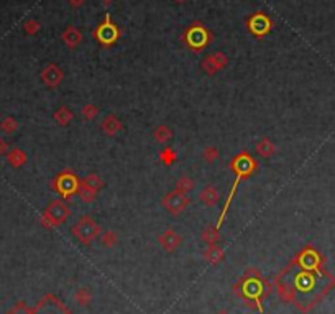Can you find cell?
Returning <instances> with one entry per match:
<instances>
[{"label":"cell","mask_w":335,"mask_h":314,"mask_svg":"<svg viewBox=\"0 0 335 314\" xmlns=\"http://www.w3.org/2000/svg\"><path fill=\"white\" fill-rule=\"evenodd\" d=\"M233 291H235L240 298H244L250 308L263 311L262 308V300L263 296H266L270 293V285H268L262 273L256 268H250L247 273L244 275V278L233 286Z\"/></svg>","instance_id":"6da1fadb"},{"label":"cell","mask_w":335,"mask_h":314,"mask_svg":"<svg viewBox=\"0 0 335 314\" xmlns=\"http://www.w3.org/2000/svg\"><path fill=\"white\" fill-rule=\"evenodd\" d=\"M181 40L191 51L199 53V51H204V49L212 43L214 35L202 22H194L182 31Z\"/></svg>","instance_id":"7a4b0ae2"},{"label":"cell","mask_w":335,"mask_h":314,"mask_svg":"<svg viewBox=\"0 0 335 314\" xmlns=\"http://www.w3.org/2000/svg\"><path fill=\"white\" fill-rule=\"evenodd\" d=\"M92 36L102 48H110L122 38V30L112 22L110 15H105L102 23H99L92 31Z\"/></svg>","instance_id":"3957f363"},{"label":"cell","mask_w":335,"mask_h":314,"mask_svg":"<svg viewBox=\"0 0 335 314\" xmlns=\"http://www.w3.org/2000/svg\"><path fill=\"white\" fill-rule=\"evenodd\" d=\"M69 216H71L69 206L63 199H56L45 209L43 216H41V226L45 229H54L58 226H61L63 222H66V219Z\"/></svg>","instance_id":"277c9868"},{"label":"cell","mask_w":335,"mask_h":314,"mask_svg":"<svg viewBox=\"0 0 335 314\" xmlns=\"http://www.w3.org/2000/svg\"><path fill=\"white\" fill-rule=\"evenodd\" d=\"M72 235L78 238L79 242H82L84 245H89L102 235V229L97 224V222L89 217V216H84L78 220V224L71 229Z\"/></svg>","instance_id":"5b68a950"},{"label":"cell","mask_w":335,"mask_h":314,"mask_svg":"<svg viewBox=\"0 0 335 314\" xmlns=\"http://www.w3.org/2000/svg\"><path fill=\"white\" fill-rule=\"evenodd\" d=\"M79 186H81V181L71 170H64L63 173H60L51 183V188L60 196H63L64 199H71L72 196H76L79 191Z\"/></svg>","instance_id":"8992f818"},{"label":"cell","mask_w":335,"mask_h":314,"mask_svg":"<svg viewBox=\"0 0 335 314\" xmlns=\"http://www.w3.org/2000/svg\"><path fill=\"white\" fill-rule=\"evenodd\" d=\"M245 25L248 31L256 38H265L274 27V23L271 20V16H268L265 12H255L251 13L248 19L245 20Z\"/></svg>","instance_id":"52a82bcc"},{"label":"cell","mask_w":335,"mask_h":314,"mask_svg":"<svg viewBox=\"0 0 335 314\" xmlns=\"http://www.w3.org/2000/svg\"><path fill=\"white\" fill-rule=\"evenodd\" d=\"M256 168H258V161L248 152L238 153L235 158L230 161V170L235 173L237 178H241V179L250 178L256 171Z\"/></svg>","instance_id":"ba28073f"},{"label":"cell","mask_w":335,"mask_h":314,"mask_svg":"<svg viewBox=\"0 0 335 314\" xmlns=\"http://www.w3.org/2000/svg\"><path fill=\"white\" fill-rule=\"evenodd\" d=\"M296 265H299L303 270H311V271H321L324 265V257L315 250L314 247H306V249L297 255Z\"/></svg>","instance_id":"9c48e42d"},{"label":"cell","mask_w":335,"mask_h":314,"mask_svg":"<svg viewBox=\"0 0 335 314\" xmlns=\"http://www.w3.org/2000/svg\"><path fill=\"white\" fill-rule=\"evenodd\" d=\"M191 202L189 196L188 194H182L179 191H171L168 193L164 197H163V206L164 209L171 214V216H179V214L188 208Z\"/></svg>","instance_id":"30bf717a"},{"label":"cell","mask_w":335,"mask_h":314,"mask_svg":"<svg viewBox=\"0 0 335 314\" xmlns=\"http://www.w3.org/2000/svg\"><path fill=\"white\" fill-rule=\"evenodd\" d=\"M40 78H41V81L45 82V86L54 89V87H58L61 84V81L64 78V72H63V69L60 68V66L51 63V64L45 66L43 71H41V74H40Z\"/></svg>","instance_id":"8fae6325"},{"label":"cell","mask_w":335,"mask_h":314,"mask_svg":"<svg viewBox=\"0 0 335 314\" xmlns=\"http://www.w3.org/2000/svg\"><path fill=\"white\" fill-rule=\"evenodd\" d=\"M158 242H160V245L163 247L164 250L174 252L182 244V237L176 232V230L168 229V230H164L163 234H160V237H158Z\"/></svg>","instance_id":"7c38bea8"},{"label":"cell","mask_w":335,"mask_h":314,"mask_svg":"<svg viewBox=\"0 0 335 314\" xmlns=\"http://www.w3.org/2000/svg\"><path fill=\"white\" fill-rule=\"evenodd\" d=\"M61 38L64 41V45L68 46V48H71V49L78 48L82 43V33H81V30L76 28V27H72V25H69V27L63 31Z\"/></svg>","instance_id":"4fadbf2b"},{"label":"cell","mask_w":335,"mask_h":314,"mask_svg":"<svg viewBox=\"0 0 335 314\" xmlns=\"http://www.w3.org/2000/svg\"><path fill=\"white\" fill-rule=\"evenodd\" d=\"M122 128H123V123L119 117H115V115H107V117L102 120V123H100V130L108 137L117 135Z\"/></svg>","instance_id":"5bb4252c"},{"label":"cell","mask_w":335,"mask_h":314,"mask_svg":"<svg viewBox=\"0 0 335 314\" xmlns=\"http://www.w3.org/2000/svg\"><path fill=\"white\" fill-rule=\"evenodd\" d=\"M199 199L204 206H207V208H214V206L219 202L220 196H219V191H217L214 186H206L202 191H200Z\"/></svg>","instance_id":"9a60e30c"},{"label":"cell","mask_w":335,"mask_h":314,"mask_svg":"<svg viewBox=\"0 0 335 314\" xmlns=\"http://www.w3.org/2000/svg\"><path fill=\"white\" fill-rule=\"evenodd\" d=\"M7 161L8 164H12L13 168H22L25 163H27V153H25L23 150H20V148H12L10 152H8L7 155Z\"/></svg>","instance_id":"2e32d148"},{"label":"cell","mask_w":335,"mask_h":314,"mask_svg":"<svg viewBox=\"0 0 335 314\" xmlns=\"http://www.w3.org/2000/svg\"><path fill=\"white\" fill-rule=\"evenodd\" d=\"M204 258L209 263H212V265H217V263H220L225 258V252L219 245H209V249L204 252Z\"/></svg>","instance_id":"e0dca14e"},{"label":"cell","mask_w":335,"mask_h":314,"mask_svg":"<svg viewBox=\"0 0 335 314\" xmlns=\"http://www.w3.org/2000/svg\"><path fill=\"white\" fill-rule=\"evenodd\" d=\"M53 119H54V122L58 123V125L66 127V125H69V123L72 122L74 115H72V112L68 109V107L63 105V107H60V109H58V110L54 112Z\"/></svg>","instance_id":"ac0fdd59"},{"label":"cell","mask_w":335,"mask_h":314,"mask_svg":"<svg viewBox=\"0 0 335 314\" xmlns=\"http://www.w3.org/2000/svg\"><path fill=\"white\" fill-rule=\"evenodd\" d=\"M274 152H276V146L270 138H262L256 143V153L259 156H263V158H270V156H273Z\"/></svg>","instance_id":"d6986e66"},{"label":"cell","mask_w":335,"mask_h":314,"mask_svg":"<svg viewBox=\"0 0 335 314\" xmlns=\"http://www.w3.org/2000/svg\"><path fill=\"white\" fill-rule=\"evenodd\" d=\"M202 241L207 245H217V242L220 241V232H219V227L217 226H207L202 230Z\"/></svg>","instance_id":"ffe728a7"},{"label":"cell","mask_w":335,"mask_h":314,"mask_svg":"<svg viewBox=\"0 0 335 314\" xmlns=\"http://www.w3.org/2000/svg\"><path fill=\"white\" fill-rule=\"evenodd\" d=\"M194 188H196V181L191 179L189 176H182L176 181V191H179L182 194H189Z\"/></svg>","instance_id":"44dd1931"},{"label":"cell","mask_w":335,"mask_h":314,"mask_svg":"<svg viewBox=\"0 0 335 314\" xmlns=\"http://www.w3.org/2000/svg\"><path fill=\"white\" fill-rule=\"evenodd\" d=\"M153 135H155V140L158 143H168L170 140L173 138V130L168 127V125H160L155 132H153Z\"/></svg>","instance_id":"7402d4cb"},{"label":"cell","mask_w":335,"mask_h":314,"mask_svg":"<svg viewBox=\"0 0 335 314\" xmlns=\"http://www.w3.org/2000/svg\"><path fill=\"white\" fill-rule=\"evenodd\" d=\"M82 184H86L89 189H92V191L99 193L100 189L104 188V179L100 178L99 175H89V176H86L82 179Z\"/></svg>","instance_id":"603a6c76"},{"label":"cell","mask_w":335,"mask_h":314,"mask_svg":"<svg viewBox=\"0 0 335 314\" xmlns=\"http://www.w3.org/2000/svg\"><path fill=\"white\" fill-rule=\"evenodd\" d=\"M78 196L81 197V201H82V202H86V204H92V202H96V199H97V193H96V191H92V189H89L86 184H82V181H81V186H79Z\"/></svg>","instance_id":"cb8c5ba5"},{"label":"cell","mask_w":335,"mask_h":314,"mask_svg":"<svg viewBox=\"0 0 335 314\" xmlns=\"http://www.w3.org/2000/svg\"><path fill=\"white\" fill-rule=\"evenodd\" d=\"M160 160L163 164H166V167H171V164H174L176 160H178V153H176L171 146H166L160 153Z\"/></svg>","instance_id":"d4e9b609"},{"label":"cell","mask_w":335,"mask_h":314,"mask_svg":"<svg viewBox=\"0 0 335 314\" xmlns=\"http://www.w3.org/2000/svg\"><path fill=\"white\" fill-rule=\"evenodd\" d=\"M18 122H16V119H13V117H5L4 120H2V123H0V130L4 132V134H7V135H12V134H15L16 130H18Z\"/></svg>","instance_id":"484cf974"},{"label":"cell","mask_w":335,"mask_h":314,"mask_svg":"<svg viewBox=\"0 0 335 314\" xmlns=\"http://www.w3.org/2000/svg\"><path fill=\"white\" fill-rule=\"evenodd\" d=\"M74 300H76L81 306H87V304L90 303V300H92V294H90V291L87 290V288H81V290H78L76 294H74Z\"/></svg>","instance_id":"4316f807"},{"label":"cell","mask_w":335,"mask_h":314,"mask_svg":"<svg viewBox=\"0 0 335 314\" xmlns=\"http://www.w3.org/2000/svg\"><path fill=\"white\" fill-rule=\"evenodd\" d=\"M81 114H82L84 120H94L99 115V109H97V105H94V104H87V105L82 107Z\"/></svg>","instance_id":"83f0119b"},{"label":"cell","mask_w":335,"mask_h":314,"mask_svg":"<svg viewBox=\"0 0 335 314\" xmlns=\"http://www.w3.org/2000/svg\"><path fill=\"white\" fill-rule=\"evenodd\" d=\"M212 56V60H214V63H215V66H217V69H224V68H227V64H229V58H227V54L225 53H222V51H215V53H212L211 54Z\"/></svg>","instance_id":"f1b7e54d"},{"label":"cell","mask_w":335,"mask_h":314,"mask_svg":"<svg viewBox=\"0 0 335 314\" xmlns=\"http://www.w3.org/2000/svg\"><path fill=\"white\" fill-rule=\"evenodd\" d=\"M40 28H41V25H40V22L38 20H27L23 23V31L27 33V35H30V36H33V35H36V33L40 31Z\"/></svg>","instance_id":"f546056e"},{"label":"cell","mask_w":335,"mask_h":314,"mask_svg":"<svg viewBox=\"0 0 335 314\" xmlns=\"http://www.w3.org/2000/svg\"><path fill=\"white\" fill-rule=\"evenodd\" d=\"M202 158L206 163H214L219 158V150H217V146H206L202 152Z\"/></svg>","instance_id":"4dcf8cb0"},{"label":"cell","mask_w":335,"mask_h":314,"mask_svg":"<svg viewBox=\"0 0 335 314\" xmlns=\"http://www.w3.org/2000/svg\"><path fill=\"white\" fill-rule=\"evenodd\" d=\"M100 238H102V244L105 247H108V249H112V247H115V244H117V234L114 232V230H107V232L100 235Z\"/></svg>","instance_id":"1f68e13d"},{"label":"cell","mask_w":335,"mask_h":314,"mask_svg":"<svg viewBox=\"0 0 335 314\" xmlns=\"http://www.w3.org/2000/svg\"><path fill=\"white\" fill-rule=\"evenodd\" d=\"M202 69L209 74V76H212V74H215L217 71H219V69H217V66H215V63H214L211 54L206 56L204 60H202Z\"/></svg>","instance_id":"d6a6232c"},{"label":"cell","mask_w":335,"mask_h":314,"mask_svg":"<svg viewBox=\"0 0 335 314\" xmlns=\"http://www.w3.org/2000/svg\"><path fill=\"white\" fill-rule=\"evenodd\" d=\"M8 314H35V311H30L23 303H18Z\"/></svg>","instance_id":"836d02e7"},{"label":"cell","mask_w":335,"mask_h":314,"mask_svg":"<svg viewBox=\"0 0 335 314\" xmlns=\"http://www.w3.org/2000/svg\"><path fill=\"white\" fill-rule=\"evenodd\" d=\"M8 152H10V145H8V142H7V140L0 138V156L7 155Z\"/></svg>","instance_id":"e575fe53"},{"label":"cell","mask_w":335,"mask_h":314,"mask_svg":"<svg viewBox=\"0 0 335 314\" xmlns=\"http://www.w3.org/2000/svg\"><path fill=\"white\" fill-rule=\"evenodd\" d=\"M68 2L71 4V5H74V7H79V5H82L86 0H68Z\"/></svg>","instance_id":"d590c367"},{"label":"cell","mask_w":335,"mask_h":314,"mask_svg":"<svg viewBox=\"0 0 335 314\" xmlns=\"http://www.w3.org/2000/svg\"><path fill=\"white\" fill-rule=\"evenodd\" d=\"M102 4L108 7V5H110V4H114V0H102Z\"/></svg>","instance_id":"8d00e7d4"},{"label":"cell","mask_w":335,"mask_h":314,"mask_svg":"<svg viewBox=\"0 0 335 314\" xmlns=\"http://www.w3.org/2000/svg\"><path fill=\"white\" fill-rule=\"evenodd\" d=\"M174 2H176V4H186L188 0H174Z\"/></svg>","instance_id":"74e56055"},{"label":"cell","mask_w":335,"mask_h":314,"mask_svg":"<svg viewBox=\"0 0 335 314\" xmlns=\"http://www.w3.org/2000/svg\"><path fill=\"white\" fill-rule=\"evenodd\" d=\"M219 314H229V312H227V311H220Z\"/></svg>","instance_id":"f35d334b"}]
</instances>
